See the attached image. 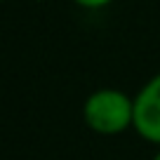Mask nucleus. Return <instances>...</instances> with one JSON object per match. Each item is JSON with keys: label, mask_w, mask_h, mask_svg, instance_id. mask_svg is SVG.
<instances>
[{"label": "nucleus", "mask_w": 160, "mask_h": 160, "mask_svg": "<svg viewBox=\"0 0 160 160\" xmlns=\"http://www.w3.org/2000/svg\"><path fill=\"white\" fill-rule=\"evenodd\" d=\"M71 2H75L82 10H104V7L113 5L115 0H71Z\"/></svg>", "instance_id": "obj_3"}, {"label": "nucleus", "mask_w": 160, "mask_h": 160, "mask_svg": "<svg viewBox=\"0 0 160 160\" xmlns=\"http://www.w3.org/2000/svg\"><path fill=\"white\" fill-rule=\"evenodd\" d=\"M82 120L101 137H118L134 130V97L118 87H99L82 104Z\"/></svg>", "instance_id": "obj_1"}, {"label": "nucleus", "mask_w": 160, "mask_h": 160, "mask_svg": "<svg viewBox=\"0 0 160 160\" xmlns=\"http://www.w3.org/2000/svg\"><path fill=\"white\" fill-rule=\"evenodd\" d=\"M134 132L160 148V71L134 94Z\"/></svg>", "instance_id": "obj_2"}, {"label": "nucleus", "mask_w": 160, "mask_h": 160, "mask_svg": "<svg viewBox=\"0 0 160 160\" xmlns=\"http://www.w3.org/2000/svg\"><path fill=\"white\" fill-rule=\"evenodd\" d=\"M151 160H160V148L155 151V155H153V158H151Z\"/></svg>", "instance_id": "obj_4"}]
</instances>
